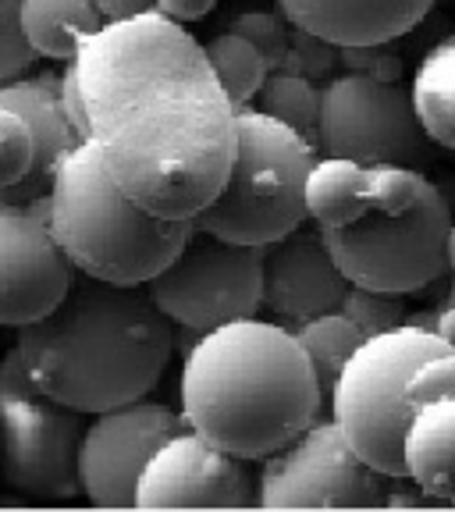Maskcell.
I'll use <instances>...</instances> for the list:
<instances>
[{
	"mask_svg": "<svg viewBox=\"0 0 455 512\" xmlns=\"http://www.w3.org/2000/svg\"><path fill=\"white\" fill-rule=\"evenodd\" d=\"M89 143L111 178L160 217L192 221L239 150V107L203 43L160 11L104 22L72 57Z\"/></svg>",
	"mask_w": 455,
	"mask_h": 512,
	"instance_id": "obj_1",
	"label": "cell"
},
{
	"mask_svg": "<svg viewBox=\"0 0 455 512\" xmlns=\"http://www.w3.org/2000/svg\"><path fill=\"white\" fill-rule=\"evenodd\" d=\"M175 345V320L146 285H111L89 274H75L68 296L15 338L32 381L86 416L146 399Z\"/></svg>",
	"mask_w": 455,
	"mask_h": 512,
	"instance_id": "obj_2",
	"label": "cell"
},
{
	"mask_svg": "<svg viewBox=\"0 0 455 512\" xmlns=\"http://www.w3.org/2000/svg\"><path fill=\"white\" fill-rule=\"evenodd\" d=\"M178 395L189 431L249 463L285 448L328 402L296 331L260 317L196 335Z\"/></svg>",
	"mask_w": 455,
	"mask_h": 512,
	"instance_id": "obj_3",
	"label": "cell"
},
{
	"mask_svg": "<svg viewBox=\"0 0 455 512\" xmlns=\"http://www.w3.org/2000/svg\"><path fill=\"white\" fill-rule=\"evenodd\" d=\"M47 221L75 271L111 285H146L192 235V221L160 217L132 200L89 139L61 160L47 196Z\"/></svg>",
	"mask_w": 455,
	"mask_h": 512,
	"instance_id": "obj_4",
	"label": "cell"
},
{
	"mask_svg": "<svg viewBox=\"0 0 455 512\" xmlns=\"http://www.w3.org/2000/svg\"><path fill=\"white\" fill-rule=\"evenodd\" d=\"M317 146L271 114L242 107L239 150L217 196L192 217V228L217 239L271 246L306 224V175Z\"/></svg>",
	"mask_w": 455,
	"mask_h": 512,
	"instance_id": "obj_5",
	"label": "cell"
},
{
	"mask_svg": "<svg viewBox=\"0 0 455 512\" xmlns=\"http://www.w3.org/2000/svg\"><path fill=\"white\" fill-rule=\"evenodd\" d=\"M452 345L424 324H399L384 335L363 338L331 384L328 406L338 431L349 445L384 477L406 480V427L413 420V402L406 384L424 360L448 352Z\"/></svg>",
	"mask_w": 455,
	"mask_h": 512,
	"instance_id": "obj_6",
	"label": "cell"
},
{
	"mask_svg": "<svg viewBox=\"0 0 455 512\" xmlns=\"http://www.w3.org/2000/svg\"><path fill=\"white\" fill-rule=\"evenodd\" d=\"M86 413L32 381L18 349L0 356V480L22 498L68 502L82 495L79 448Z\"/></svg>",
	"mask_w": 455,
	"mask_h": 512,
	"instance_id": "obj_7",
	"label": "cell"
},
{
	"mask_svg": "<svg viewBox=\"0 0 455 512\" xmlns=\"http://www.w3.org/2000/svg\"><path fill=\"white\" fill-rule=\"evenodd\" d=\"M452 214L455 210L445 189L431 182L424 200L406 214L367 210L360 221L342 228H317V232L349 285L413 296L448 274Z\"/></svg>",
	"mask_w": 455,
	"mask_h": 512,
	"instance_id": "obj_8",
	"label": "cell"
},
{
	"mask_svg": "<svg viewBox=\"0 0 455 512\" xmlns=\"http://www.w3.org/2000/svg\"><path fill=\"white\" fill-rule=\"evenodd\" d=\"M317 150L360 164H406L420 171L438 157L402 82L345 68L320 86Z\"/></svg>",
	"mask_w": 455,
	"mask_h": 512,
	"instance_id": "obj_9",
	"label": "cell"
},
{
	"mask_svg": "<svg viewBox=\"0 0 455 512\" xmlns=\"http://www.w3.org/2000/svg\"><path fill=\"white\" fill-rule=\"evenodd\" d=\"M175 328L203 335L264 310V246L217 239L192 228L182 253L146 281Z\"/></svg>",
	"mask_w": 455,
	"mask_h": 512,
	"instance_id": "obj_10",
	"label": "cell"
},
{
	"mask_svg": "<svg viewBox=\"0 0 455 512\" xmlns=\"http://www.w3.org/2000/svg\"><path fill=\"white\" fill-rule=\"evenodd\" d=\"M388 480L349 445L335 420H313L264 459L260 509H384Z\"/></svg>",
	"mask_w": 455,
	"mask_h": 512,
	"instance_id": "obj_11",
	"label": "cell"
},
{
	"mask_svg": "<svg viewBox=\"0 0 455 512\" xmlns=\"http://www.w3.org/2000/svg\"><path fill=\"white\" fill-rule=\"evenodd\" d=\"M182 409L136 399L93 413L79 448L82 495L96 509H136V488L160 445L185 431Z\"/></svg>",
	"mask_w": 455,
	"mask_h": 512,
	"instance_id": "obj_12",
	"label": "cell"
},
{
	"mask_svg": "<svg viewBox=\"0 0 455 512\" xmlns=\"http://www.w3.org/2000/svg\"><path fill=\"white\" fill-rule=\"evenodd\" d=\"M136 509H260V477L249 470V459L185 427L146 463Z\"/></svg>",
	"mask_w": 455,
	"mask_h": 512,
	"instance_id": "obj_13",
	"label": "cell"
},
{
	"mask_svg": "<svg viewBox=\"0 0 455 512\" xmlns=\"http://www.w3.org/2000/svg\"><path fill=\"white\" fill-rule=\"evenodd\" d=\"M75 267L47 221V196L29 207H0V328L47 317L75 281Z\"/></svg>",
	"mask_w": 455,
	"mask_h": 512,
	"instance_id": "obj_14",
	"label": "cell"
},
{
	"mask_svg": "<svg viewBox=\"0 0 455 512\" xmlns=\"http://www.w3.org/2000/svg\"><path fill=\"white\" fill-rule=\"evenodd\" d=\"M349 278L338 271L335 256L320 232H288L264 246V310L285 324H306L320 313L342 310Z\"/></svg>",
	"mask_w": 455,
	"mask_h": 512,
	"instance_id": "obj_15",
	"label": "cell"
},
{
	"mask_svg": "<svg viewBox=\"0 0 455 512\" xmlns=\"http://www.w3.org/2000/svg\"><path fill=\"white\" fill-rule=\"evenodd\" d=\"M278 11L313 36L360 47V43H399L427 22L438 0H274Z\"/></svg>",
	"mask_w": 455,
	"mask_h": 512,
	"instance_id": "obj_16",
	"label": "cell"
},
{
	"mask_svg": "<svg viewBox=\"0 0 455 512\" xmlns=\"http://www.w3.org/2000/svg\"><path fill=\"white\" fill-rule=\"evenodd\" d=\"M406 480L438 502H455V399H434L406 427Z\"/></svg>",
	"mask_w": 455,
	"mask_h": 512,
	"instance_id": "obj_17",
	"label": "cell"
},
{
	"mask_svg": "<svg viewBox=\"0 0 455 512\" xmlns=\"http://www.w3.org/2000/svg\"><path fill=\"white\" fill-rule=\"evenodd\" d=\"M367 164L320 153L306 175V221L317 228H342L367 214Z\"/></svg>",
	"mask_w": 455,
	"mask_h": 512,
	"instance_id": "obj_18",
	"label": "cell"
},
{
	"mask_svg": "<svg viewBox=\"0 0 455 512\" xmlns=\"http://www.w3.org/2000/svg\"><path fill=\"white\" fill-rule=\"evenodd\" d=\"M409 96L431 143L455 153V32L427 47L413 72Z\"/></svg>",
	"mask_w": 455,
	"mask_h": 512,
	"instance_id": "obj_19",
	"label": "cell"
},
{
	"mask_svg": "<svg viewBox=\"0 0 455 512\" xmlns=\"http://www.w3.org/2000/svg\"><path fill=\"white\" fill-rule=\"evenodd\" d=\"M107 18L93 0H22V29L32 50L50 61H72L82 40Z\"/></svg>",
	"mask_w": 455,
	"mask_h": 512,
	"instance_id": "obj_20",
	"label": "cell"
},
{
	"mask_svg": "<svg viewBox=\"0 0 455 512\" xmlns=\"http://www.w3.org/2000/svg\"><path fill=\"white\" fill-rule=\"evenodd\" d=\"M203 50H207V61H210V68H214L217 82L224 86V93H228V100H232L239 111L253 104L260 86H264V79L271 75L267 57L260 54L246 36H239V32H232V29L217 32L214 40L203 43Z\"/></svg>",
	"mask_w": 455,
	"mask_h": 512,
	"instance_id": "obj_21",
	"label": "cell"
},
{
	"mask_svg": "<svg viewBox=\"0 0 455 512\" xmlns=\"http://www.w3.org/2000/svg\"><path fill=\"white\" fill-rule=\"evenodd\" d=\"M296 338H299V345H303L313 374H317L320 388L328 395L331 384L342 374V367L349 363V356L360 349L363 331L356 328L342 310H331V313H320V317L306 320V324H299Z\"/></svg>",
	"mask_w": 455,
	"mask_h": 512,
	"instance_id": "obj_22",
	"label": "cell"
},
{
	"mask_svg": "<svg viewBox=\"0 0 455 512\" xmlns=\"http://www.w3.org/2000/svg\"><path fill=\"white\" fill-rule=\"evenodd\" d=\"M249 107L271 114V118L285 121L288 128H296L317 146V121H320V86L313 79L288 68H271V75L264 79L260 93ZM320 153V150H317Z\"/></svg>",
	"mask_w": 455,
	"mask_h": 512,
	"instance_id": "obj_23",
	"label": "cell"
},
{
	"mask_svg": "<svg viewBox=\"0 0 455 512\" xmlns=\"http://www.w3.org/2000/svg\"><path fill=\"white\" fill-rule=\"evenodd\" d=\"M431 178L406 164H367V207L377 214H406L424 200Z\"/></svg>",
	"mask_w": 455,
	"mask_h": 512,
	"instance_id": "obj_24",
	"label": "cell"
},
{
	"mask_svg": "<svg viewBox=\"0 0 455 512\" xmlns=\"http://www.w3.org/2000/svg\"><path fill=\"white\" fill-rule=\"evenodd\" d=\"M36 168V132L18 107L0 100V196L25 182Z\"/></svg>",
	"mask_w": 455,
	"mask_h": 512,
	"instance_id": "obj_25",
	"label": "cell"
},
{
	"mask_svg": "<svg viewBox=\"0 0 455 512\" xmlns=\"http://www.w3.org/2000/svg\"><path fill=\"white\" fill-rule=\"evenodd\" d=\"M342 313L363 331V338L384 335V331L406 324V303L395 292H381V288H363V285H349L342 299Z\"/></svg>",
	"mask_w": 455,
	"mask_h": 512,
	"instance_id": "obj_26",
	"label": "cell"
},
{
	"mask_svg": "<svg viewBox=\"0 0 455 512\" xmlns=\"http://www.w3.org/2000/svg\"><path fill=\"white\" fill-rule=\"evenodd\" d=\"M281 68L299 72L317 82V86H324V82L342 72V47L324 40V36H313L306 29H292V43H288V54L281 61Z\"/></svg>",
	"mask_w": 455,
	"mask_h": 512,
	"instance_id": "obj_27",
	"label": "cell"
},
{
	"mask_svg": "<svg viewBox=\"0 0 455 512\" xmlns=\"http://www.w3.org/2000/svg\"><path fill=\"white\" fill-rule=\"evenodd\" d=\"M228 29L239 32V36H246V40L267 57V64H271V68H281V61H285V54H288V43H292V29H296V25L288 22L281 11H256L253 8V11H239Z\"/></svg>",
	"mask_w": 455,
	"mask_h": 512,
	"instance_id": "obj_28",
	"label": "cell"
},
{
	"mask_svg": "<svg viewBox=\"0 0 455 512\" xmlns=\"http://www.w3.org/2000/svg\"><path fill=\"white\" fill-rule=\"evenodd\" d=\"M36 57L22 29V0H0V86L29 72Z\"/></svg>",
	"mask_w": 455,
	"mask_h": 512,
	"instance_id": "obj_29",
	"label": "cell"
},
{
	"mask_svg": "<svg viewBox=\"0 0 455 512\" xmlns=\"http://www.w3.org/2000/svg\"><path fill=\"white\" fill-rule=\"evenodd\" d=\"M406 395L413 409L427 406L434 399H455V349L438 352L431 360H424L413 370L406 384Z\"/></svg>",
	"mask_w": 455,
	"mask_h": 512,
	"instance_id": "obj_30",
	"label": "cell"
},
{
	"mask_svg": "<svg viewBox=\"0 0 455 512\" xmlns=\"http://www.w3.org/2000/svg\"><path fill=\"white\" fill-rule=\"evenodd\" d=\"M342 68L345 72H363L384 82H402V54L392 43H360V47H342Z\"/></svg>",
	"mask_w": 455,
	"mask_h": 512,
	"instance_id": "obj_31",
	"label": "cell"
},
{
	"mask_svg": "<svg viewBox=\"0 0 455 512\" xmlns=\"http://www.w3.org/2000/svg\"><path fill=\"white\" fill-rule=\"evenodd\" d=\"M153 8H157L160 15H168V18H175V22L189 25V22L207 18L210 11L217 8V0H153Z\"/></svg>",
	"mask_w": 455,
	"mask_h": 512,
	"instance_id": "obj_32",
	"label": "cell"
},
{
	"mask_svg": "<svg viewBox=\"0 0 455 512\" xmlns=\"http://www.w3.org/2000/svg\"><path fill=\"white\" fill-rule=\"evenodd\" d=\"M100 15L107 22H118V18H132V15H143V11H157L153 8V0H93Z\"/></svg>",
	"mask_w": 455,
	"mask_h": 512,
	"instance_id": "obj_33",
	"label": "cell"
},
{
	"mask_svg": "<svg viewBox=\"0 0 455 512\" xmlns=\"http://www.w3.org/2000/svg\"><path fill=\"white\" fill-rule=\"evenodd\" d=\"M434 331L455 349V306H445V303L438 306V313H434Z\"/></svg>",
	"mask_w": 455,
	"mask_h": 512,
	"instance_id": "obj_34",
	"label": "cell"
},
{
	"mask_svg": "<svg viewBox=\"0 0 455 512\" xmlns=\"http://www.w3.org/2000/svg\"><path fill=\"white\" fill-rule=\"evenodd\" d=\"M448 274H455V221L452 232H448Z\"/></svg>",
	"mask_w": 455,
	"mask_h": 512,
	"instance_id": "obj_35",
	"label": "cell"
}]
</instances>
